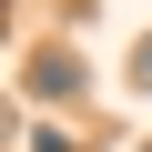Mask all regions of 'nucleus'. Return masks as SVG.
<instances>
[{"instance_id": "f03ea898", "label": "nucleus", "mask_w": 152, "mask_h": 152, "mask_svg": "<svg viewBox=\"0 0 152 152\" xmlns=\"http://www.w3.org/2000/svg\"><path fill=\"white\" fill-rule=\"evenodd\" d=\"M31 152H81V132L71 122H31Z\"/></svg>"}, {"instance_id": "20e7f679", "label": "nucleus", "mask_w": 152, "mask_h": 152, "mask_svg": "<svg viewBox=\"0 0 152 152\" xmlns=\"http://www.w3.org/2000/svg\"><path fill=\"white\" fill-rule=\"evenodd\" d=\"M142 152H152V142H142Z\"/></svg>"}, {"instance_id": "7ed1b4c3", "label": "nucleus", "mask_w": 152, "mask_h": 152, "mask_svg": "<svg viewBox=\"0 0 152 152\" xmlns=\"http://www.w3.org/2000/svg\"><path fill=\"white\" fill-rule=\"evenodd\" d=\"M132 81H142V91H152V41H142V51H132Z\"/></svg>"}, {"instance_id": "f257e3e1", "label": "nucleus", "mask_w": 152, "mask_h": 152, "mask_svg": "<svg viewBox=\"0 0 152 152\" xmlns=\"http://www.w3.org/2000/svg\"><path fill=\"white\" fill-rule=\"evenodd\" d=\"M20 91H31V102H81V91H91V61L71 51V41H51V51H31Z\"/></svg>"}]
</instances>
